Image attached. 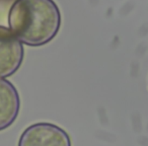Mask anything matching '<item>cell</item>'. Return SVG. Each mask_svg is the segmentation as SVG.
<instances>
[{
    "label": "cell",
    "mask_w": 148,
    "mask_h": 146,
    "mask_svg": "<svg viewBox=\"0 0 148 146\" xmlns=\"http://www.w3.org/2000/svg\"><path fill=\"white\" fill-rule=\"evenodd\" d=\"M61 13L54 0H16L8 17V29L21 44L40 47L57 35Z\"/></svg>",
    "instance_id": "6da1fadb"
},
{
    "label": "cell",
    "mask_w": 148,
    "mask_h": 146,
    "mask_svg": "<svg viewBox=\"0 0 148 146\" xmlns=\"http://www.w3.org/2000/svg\"><path fill=\"white\" fill-rule=\"evenodd\" d=\"M21 99L15 86L4 78H0V131L13 124L18 116Z\"/></svg>",
    "instance_id": "277c9868"
},
{
    "label": "cell",
    "mask_w": 148,
    "mask_h": 146,
    "mask_svg": "<svg viewBox=\"0 0 148 146\" xmlns=\"http://www.w3.org/2000/svg\"><path fill=\"white\" fill-rule=\"evenodd\" d=\"M18 146H71V141L69 135L58 126L37 123L23 132Z\"/></svg>",
    "instance_id": "7a4b0ae2"
},
{
    "label": "cell",
    "mask_w": 148,
    "mask_h": 146,
    "mask_svg": "<svg viewBox=\"0 0 148 146\" xmlns=\"http://www.w3.org/2000/svg\"><path fill=\"white\" fill-rule=\"evenodd\" d=\"M16 0H0V27L8 29V17L11 7Z\"/></svg>",
    "instance_id": "5b68a950"
},
{
    "label": "cell",
    "mask_w": 148,
    "mask_h": 146,
    "mask_svg": "<svg viewBox=\"0 0 148 146\" xmlns=\"http://www.w3.org/2000/svg\"><path fill=\"white\" fill-rule=\"evenodd\" d=\"M23 44L7 27H0V78L11 76L23 60Z\"/></svg>",
    "instance_id": "3957f363"
}]
</instances>
